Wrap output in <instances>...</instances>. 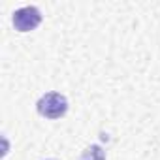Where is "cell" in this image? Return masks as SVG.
<instances>
[{
	"label": "cell",
	"mask_w": 160,
	"mask_h": 160,
	"mask_svg": "<svg viewBox=\"0 0 160 160\" xmlns=\"http://www.w3.org/2000/svg\"><path fill=\"white\" fill-rule=\"evenodd\" d=\"M36 108L38 113L45 119H60L68 111V100L60 92H47L38 100Z\"/></svg>",
	"instance_id": "obj_1"
},
{
	"label": "cell",
	"mask_w": 160,
	"mask_h": 160,
	"mask_svg": "<svg viewBox=\"0 0 160 160\" xmlns=\"http://www.w3.org/2000/svg\"><path fill=\"white\" fill-rule=\"evenodd\" d=\"M12 21H13L15 30H19V32H30V30H34L42 23V13L34 6H25V8H19V10L13 12Z\"/></svg>",
	"instance_id": "obj_2"
},
{
	"label": "cell",
	"mask_w": 160,
	"mask_h": 160,
	"mask_svg": "<svg viewBox=\"0 0 160 160\" xmlns=\"http://www.w3.org/2000/svg\"><path fill=\"white\" fill-rule=\"evenodd\" d=\"M79 160H106V152L100 145H91L85 149V152L81 154Z\"/></svg>",
	"instance_id": "obj_3"
}]
</instances>
